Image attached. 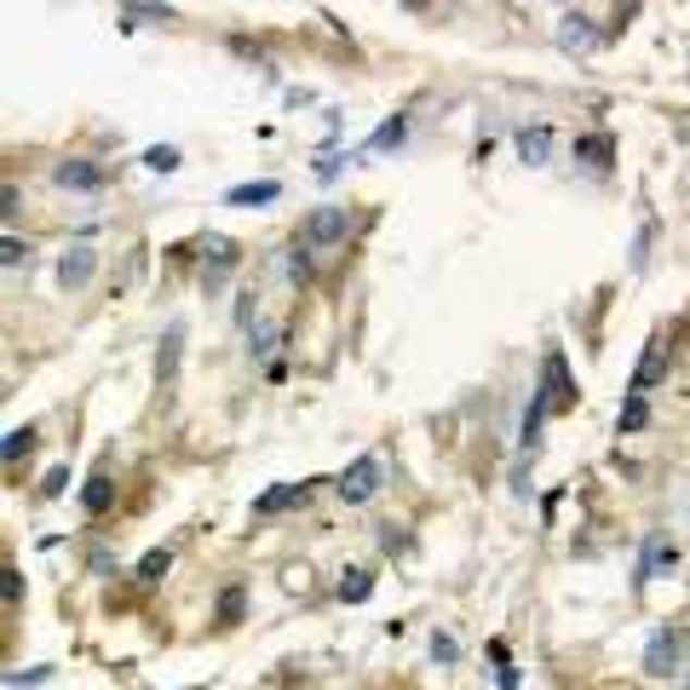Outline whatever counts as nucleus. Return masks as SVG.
<instances>
[{"instance_id": "f257e3e1", "label": "nucleus", "mask_w": 690, "mask_h": 690, "mask_svg": "<svg viewBox=\"0 0 690 690\" xmlns=\"http://www.w3.org/2000/svg\"><path fill=\"white\" fill-rule=\"evenodd\" d=\"M535 397L546 403L553 415L576 409V380H570V362H564V352L553 345V352L541 357V380H535Z\"/></svg>"}, {"instance_id": "f03ea898", "label": "nucleus", "mask_w": 690, "mask_h": 690, "mask_svg": "<svg viewBox=\"0 0 690 690\" xmlns=\"http://www.w3.org/2000/svg\"><path fill=\"white\" fill-rule=\"evenodd\" d=\"M685 651H690V633H685V627H662V633H651V644H644V674H656V679L679 674V667H685Z\"/></svg>"}, {"instance_id": "7ed1b4c3", "label": "nucleus", "mask_w": 690, "mask_h": 690, "mask_svg": "<svg viewBox=\"0 0 690 690\" xmlns=\"http://www.w3.org/2000/svg\"><path fill=\"white\" fill-rule=\"evenodd\" d=\"M380 478H385V472H380V455H357V460L334 478V495H340L345 506H362V501L380 490Z\"/></svg>"}, {"instance_id": "20e7f679", "label": "nucleus", "mask_w": 690, "mask_h": 690, "mask_svg": "<svg viewBox=\"0 0 690 690\" xmlns=\"http://www.w3.org/2000/svg\"><path fill=\"white\" fill-rule=\"evenodd\" d=\"M345 231H352V213H345V208H317L306 225H299V242L322 254V248H340Z\"/></svg>"}, {"instance_id": "39448f33", "label": "nucleus", "mask_w": 690, "mask_h": 690, "mask_svg": "<svg viewBox=\"0 0 690 690\" xmlns=\"http://www.w3.org/2000/svg\"><path fill=\"white\" fill-rule=\"evenodd\" d=\"M674 564H679V546L656 530V535H644V546H639V576H633V581L651 587V581H662L667 570H674Z\"/></svg>"}, {"instance_id": "423d86ee", "label": "nucleus", "mask_w": 690, "mask_h": 690, "mask_svg": "<svg viewBox=\"0 0 690 690\" xmlns=\"http://www.w3.org/2000/svg\"><path fill=\"white\" fill-rule=\"evenodd\" d=\"M667 362H674V345H667V334H651V345H644V357H639L633 385H627V392H651V385H662Z\"/></svg>"}, {"instance_id": "0eeeda50", "label": "nucleus", "mask_w": 690, "mask_h": 690, "mask_svg": "<svg viewBox=\"0 0 690 690\" xmlns=\"http://www.w3.org/2000/svg\"><path fill=\"white\" fill-rule=\"evenodd\" d=\"M311 501V483H276V490H266L254 501V518H276V513H294V506Z\"/></svg>"}, {"instance_id": "6e6552de", "label": "nucleus", "mask_w": 690, "mask_h": 690, "mask_svg": "<svg viewBox=\"0 0 690 690\" xmlns=\"http://www.w3.org/2000/svg\"><path fill=\"white\" fill-rule=\"evenodd\" d=\"M208 271H201V288H208V294H219V288H225V276L236 271V242H225V236H208Z\"/></svg>"}, {"instance_id": "1a4fd4ad", "label": "nucleus", "mask_w": 690, "mask_h": 690, "mask_svg": "<svg viewBox=\"0 0 690 690\" xmlns=\"http://www.w3.org/2000/svg\"><path fill=\"white\" fill-rule=\"evenodd\" d=\"M93 271H98V254H93V248H70L64 259H58V282H64L70 294H75V288H87Z\"/></svg>"}, {"instance_id": "9d476101", "label": "nucleus", "mask_w": 690, "mask_h": 690, "mask_svg": "<svg viewBox=\"0 0 690 690\" xmlns=\"http://www.w3.org/2000/svg\"><path fill=\"white\" fill-rule=\"evenodd\" d=\"M58 185L64 190H98L104 185V168H98V161H64V168H58Z\"/></svg>"}, {"instance_id": "9b49d317", "label": "nucleus", "mask_w": 690, "mask_h": 690, "mask_svg": "<svg viewBox=\"0 0 690 690\" xmlns=\"http://www.w3.org/2000/svg\"><path fill=\"white\" fill-rule=\"evenodd\" d=\"M611 156H616V138H611V133L576 138V161H587V168H611Z\"/></svg>"}, {"instance_id": "f8f14e48", "label": "nucleus", "mask_w": 690, "mask_h": 690, "mask_svg": "<svg viewBox=\"0 0 690 690\" xmlns=\"http://www.w3.org/2000/svg\"><path fill=\"white\" fill-rule=\"evenodd\" d=\"M276 196H282L276 178H259V185H236V190H225L231 208H266V201H276Z\"/></svg>"}, {"instance_id": "ddd939ff", "label": "nucleus", "mask_w": 690, "mask_h": 690, "mask_svg": "<svg viewBox=\"0 0 690 690\" xmlns=\"http://www.w3.org/2000/svg\"><path fill=\"white\" fill-rule=\"evenodd\" d=\"M110 501H115L110 472H93V478H87V490H81V506H87L93 518H104V513H110Z\"/></svg>"}, {"instance_id": "4468645a", "label": "nucleus", "mask_w": 690, "mask_h": 690, "mask_svg": "<svg viewBox=\"0 0 690 690\" xmlns=\"http://www.w3.org/2000/svg\"><path fill=\"white\" fill-rule=\"evenodd\" d=\"M178 345H185V322H173V329H168V340H161V357H156V374H161V385H173V374H178Z\"/></svg>"}, {"instance_id": "2eb2a0df", "label": "nucleus", "mask_w": 690, "mask_h": 690, "mask_svg": "<svg viewBox=\"0 0 690 690\" xmlns=\"http://www.w3.org/2000/svg\"><path fill=\"white\" fill-rule=\"evenodd\" d=\"M546 150H553V133L546 127H523L518 133V156L530 161V168H546Z\"/></svg>"}, {"instance_id": "dca6fc26", "label": "nucleus", "mask_w": 690, "mask_h": 690, "mask_svg": "<svg viewBox=\"0 0 690 690\" xmlns=\"http://www.w3.org/2000/svg\"><path fill=\"white\" fill-rule=\"evenodd\" d=\"M651 392H627L621 415H616V432H644V420H651V403H644Z\"/></svg>"}, {"instance_id": "f3484780", "label": "nucleus", "mask_w": 690, "mask_h": 690, "mask_svg": "<svg viewBox=\"0 0 690 690\" xmlns=\"http://www.w3.org/2000/svg\"><path fill=\"white\" fill-rule=\"evenodd\" d=\"M168 570H173V553H168V546H156V553L138 558V570H133V576H138V587H156Z\"/></svg>"}, {"instance_id": "a211bd4d", "label": "nucleus", "mask_w": 690, "mask_h": 690, "mask_svg": "<svg viewBox=\"0 0 690 690\" xmlns=\"http://www.w3.org/2000/svg\"><path fill=\"white\" fill-rule=\"evenodd\" d=\"M35 449V432H29V426H12V432H7V443H0V460H7V466H17V460H24Z\"/></svg>"}, {"instance_id": "6ab92c4d", "label": "nucleus", "mask_w": 690, "mask_h": 690, "mask_svg": "<svg viewBox=\"0 0 690 690\" xmlns=\"http://www.w3.org/2000/svg\"><path fill=\"white\" fill-rule=\"evenodd\" d=\"M558 40H564V47H570V52H587V47H593V29H587V17H564V29H558Z\"/></svg>"}, {"instance_id": "aec40b11", "label": "nucleus", "mask_w": 690, "mask_h": 690, "mask_svg": "<svg viewBox=\"0 0 690 690\" xmlns=\"http://www.w3.org/2000/svg\"><path fill=\"white\" fill-rule=\"evenodd\" d=\"M374 593V581H369V570H345L340 576V599L345 604H362V599H369Z\"/></svg>"}, {"instance_id": "412c9836", "label": "nucleus", "mask_w": 690, "mask_h": 690, "mask_svg": "<svg viewBox=\"0 0 690 690\" xmlns=\"http://www.w3.org/2000/svg\"><path fill=\"white\" fill-rule=\"evenodd\" d=\"M242 611H248V593H242V587H225V593H219V627H236Z\"/></svg>"}, {"instance_id": "4be33fe9", "label": "nucleus", "mask_w": 690, "mask_h": 690, "mask_svg": "<svg viewBox=\"0 0 690 690\" xmlns=\"http://www.w3.org/2000/svg\"><path fill=\"white\" fill-rule=\"evenodd\" d=\"M0 604H7V616L24 604V576H17V564H7V570H0Z\"/></svg>"}, {"instance_id": "5701e85b", "label": "nucleus", "mask_w": 690, "mask_h": 690, "mask_svg": "<svg viewBox=\"0 0 690 690\" xmlns=\"http://www.w3.org/2000/svg\"><path fill=\"white\" fill-rule=\"evenodd\" d=\"M490 662H495V679H501V690H518V667H513V656H506V644H501V639L490 644Z\"/></svg>"}, {"instance_id": "b1692460", "label": "nucleus", "mask_w": 690, "mask_h": 690, "mask_svg": "<svg viewBox=\"0 0 690 690\" xmlns=\"http://www.w3.org/2000/svg\"><path fill=\"white\" fill-rule=\"evenodd\" d=\"M0 266H7V271H17V266H29V242H17V236H7V242H0Z\"/></svg>"}, {"instance_id": "393cba45", "label": "nucleus", "mask_w": 690, "mask_h": 690, "mask_svg": "<svg viewBox=\"0 0 690 690\" xmlns=\"http://www.w3.org/2000/svg\"><path fill=\"white\" fill-rule=\"evenodd\" d=\"M145 168H150V173H173V168H178V150H173V145L145 150Z\"/></svg>"}, {"instance_id": "a878e982", "label": "nucleus", "mask_w": 690, "mask_h": 690, "mask_svg": "<svg viewBox=\"0 0 690 690\" xmlns=\"http://www.w3.org/2000/svg\"><path fill=\"white\" fill-rule=\"evenodd\" d=\"M397 138H403V121H385V127H380V133L369 138V145H374V150H392Z\"/></svg>"}, {"instance_id": "bb28decb", "label": "nucleus", "mask_w": 690, "mask_h": 690, "mask_svg": "<svg viewBox=\"0 0 690 690\" xmlns=\"http://www.w3.org/2000/svg\"><path fill=\"white\" fill-rule=\"evenodd\" d=\"M52 679V667H35V674H7V690H24V685H40Z\"/></svg>"}, {"instance_id": "cd10ccee", "label": "nucleus", "mask_w": 690, "mask_h": 690, "mask_svg": "<svg viewBox=\"0 0 690 690\" xmlns=\"http://www.w3.org/2000/svg\"><path fill=\"white\" fill-rule=\"evenodd\" d=\"M271 345H276V329H271V322H266V329H254V357H266Z\"/></svg>"}, {"instance_id": "c85d7f7f", "label": "nucleus", "mask_w": 690, "mask_h": 690, "mask_svg": "<svg viewBox=\"0 0 690 690\" xmlns=\"http://www.w3.org/2000/svg\"><path fill=\"white\" fill-rule=\"evenodd\" d=\"M432 656H438V662H455L460 651H455V639H449V633H438V639H432Z\"/></svg>"}, {"instance_id": "c756f323", "label": "nucleus", "mask_w": 690, "mask_h": 690, "mask_svg": "<svg viewBox=\"0 0 690 690\" xmlns=\"http://www.w3.org/2000/svg\"><path fill=\"white\" fill-rule=\"evenodd\" d=\"M64 483H70V472L58 466V472H47V483H40V495H64Z\"/></svg>"}, {"instance_id": "7c9ffc66", "label": "nucleus", "mask_w": 690, "mask_h": 690, "mask_svg": "<svg viewBox=\"0 0 690 690\" xmlns=\"http://www.w3.org/2000/svg\"><path fill=\"white\" fill-rule=\"evenodd\" d=\"M0 201H7V208H0L7 219H17V208H24V196H17V185H7V190H0Z\"/></svg>"}]
</instances>
